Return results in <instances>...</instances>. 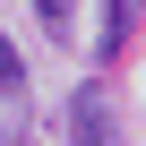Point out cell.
I'll list each match as a JSON object with an SVG mask.
<instances>
[{
	"instance_id": "cell-3",
	"label": "cell",
	"mask_w": 146,
	"mask_h": 146,
	"mask_svg": "<svg viewBox=\"0 0 146 146\" xmlns=\"http://www.w3.org/2000/svg\"><path fill=\"white\" fill-rule=\"evenodd\" d=\"M69 103H78V137H112V112H103V86H78V95H69Z\"/></svg>"
},
{
	"instance_id": "cell-2",
	"label": "cell",
	"mask_w": 146,
	"mask_h": 146,
	"mask_svg": "<svg viewBox=\"0 0 146 146\" xmlns=\"http://www.w3.org/2000/svg\"><path fill=\"white\" fill-rule=\"evenodd\" d=\"M129 35H137V0H103V35H95V52H103V60H120V52H129Z\"/></svg>"
},
{
	"instance_id": "cell-1",
	"label": "cell",
	"mask_w": 146,
	"mask_h": 146,
	"mask_svg": "<svg viewBox=\"0 0 146 146\" xmlns=\"http://www.w3.org/2000/svg\"><path fill=\"white\" fill-rule=\"evenodd\" d=\"M35 129V112H26V60H17V43L0 35V146H17Z\"/></svg>"
},
{
	"instance_id": "cell-4",
	"label": "cell",
	"mask_w": 146,
	"mask_h": 146,
	"mask_svg": "<svg viewBox=\"0 0 146 146\" xmlns=\"http://www.w3.org/2000/svg\"><path fill=\"white\" fill-rule=\"evenodd\" d=\"M35 9H43V26H60V35H69V0H35Z\"/></svg>"
}]
</instances>
